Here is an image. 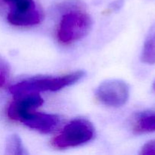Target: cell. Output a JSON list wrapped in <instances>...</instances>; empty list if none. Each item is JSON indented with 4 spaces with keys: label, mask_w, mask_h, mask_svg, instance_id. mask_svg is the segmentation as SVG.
<instances>
[{
    "label": "cell",
    "mask_w": 155,
    "mask_h": 155,
    "mask_svg": "<svg viewBox=\"0 0 155 155\" xmlns=\"http://www.w3.org/2000/svg\"><path fill=\"white\" fill-rule=\"evenodd\" d=\"M84 76V71H78L59 77H33L13 85L9 91L14 97L45 91L54 92L74 84L83 78Z\"/></svg>",
    "instance_id": "cell-1"
},
{
    "label": "cell",
    "mask_w": 155,
    "mask_h": 155,
    "mask_svg": "<svg viewBox=\"0 0 155 155\" xmlns=\"http://www.w3.org/2000/svg\"><path fill=\"white\" fill-rule=\"evenodd\" d=\"M92 24L90 15L80 8L69 11L61 20L57 32L58 39L64 45L80 40L89 34Z\"/></svg>",
    "instance_id": "cell-2"
},
{
    "label": "cell",
    "mask_w": 155,
    "mask_h": 155,
    "mask_svg": "<svg viewBox=\"0 0 155 155\" xmlns=\"http://www.w3.org/2000/svg\"><path fill=\"white\" fill-rule=\"evenodd\" d=\"M94 134L95 129L90 121L84 118H77L70 121L51 143L58 149L73 148L89 142Z\"/></svg>",
    "instance_id": "cell-3"
},
{
    "label": "cell",
    "mask_w": 155,
    "mask_h": 155,
    "mask_svg": "<svg viewBox=\"0 0 155 155\" xmlns=\"http://www.w3.org/2000/svg\"><path fill=\"white\" fill-rule=\"evenodd\" d=\"M97 98L104 105L119 107L127 102L130 97V87L121 80L104 81L97 88Z\"/></svg>",
    "instance_id": "cell-4"
},
{
    "label": "cell",
    "mask_w": 155,
    "mask_h": 155,
    "mask_svg": "<svg viewBox=\"0 0 155 155\" xmlns=\"http://www.w3.org/2000/svg\"><path fill=\"white\" fill-rule=\"evenodd\" d=\"M8 108V117L12 120L21 121L32 110L43 104V99L39 93H30L15 97Z\"/></svg>",
    "instance_id": "cell-5"
},
{
    "label": "cell",
    "mask_w": 155,
    "mask_h": 155,
    "mask_svg": "<svg viewBox=\"0 0 155 155\" xmlns=\"http://www.w3.org/2000/svg\"><path fill=\"white\" fill-rule=\"evenodd\" d=\"M27 127L42 133L52 132L60 123V117L51 114L30 112L21 120Z\"/></svg>",
    "instance_id": "cell-6"
},
{
    "label": "cell",
    "mask_w": 155,
    "mask_h": 155,
    "mask_svg": "<svg viewBox=\"0 0 155 155\" xmlns=\"http://www.w3.org/2000/svg\"><path fill=\"white\" fill-rule=\"evenodd\" d=\"M44 15L38 7L24 12L10 11L7 20L11 24L18 27H29L42 22Z\"/></svg>",
    "instance_id": "cell-7"
},
{
    "label": "cell",
    "mask_w": 155,
    "mask_h": 155,
    "mask_svg": "<svg viewBox=\"0 0 155 155\" xmlns=\"http://www.w3.org/2000/svg\"><path fill=\"white\" fill-rule=\"evenodd\" d=\"M133 131L137 134L155 133V111L141 114L135 120Z\"/></svg>",
    "instance_id": "cell-8"
},
{
    "label": "cell",
    "mask_w": 155,
    "mask_h": 155,
    "mask_svg": "<svg viewBox=\"0 0 155 155\" xmlns=\"http://www.w3.org/2000/svg\"><path fill=\"white\" fill-rule=\"evenodd\" d=\"M141 60L148 64H155V24L150 30L142 51Z\"/></svg>",
    "instance_id": "cell-9"
},
{
    "label": "cell",
    "mask_w": 155,
    "mask_h": 155,
    "mask_svg": "<svg viewBox=\"0 0 155 155\" xmlns=\"http://www.w3.org/2000/svg\"><path fill=\"white\" fill-rule=\"evenodd\" d=\"M5 154L10 155H27L28 152L24 148L22 140L17 134H12L6 139Z\"/></svg>",
    "instance_id": "cell-10"
},
{
    "label": "cell",
    "mask_w": 155,
    "mask_h": 155,
    "mask_svg": "<svg viewBox=\"0 0 155 155\" xmlns=\"http://www.w3.org/2000/svg\"><path fill=\"white\" fill-rule=\"evenodd\" d=\"M12 7V11L24 12L36 8V3L33 0H3Z\"/></svg>",
    "instance_id": "cell-11"
},
{
    "label": "cell",
    "mask_w": 155,
    "mask_h": 155,
    "mask_svg": "<svg viewBox=\"0 0 155 155\" xmlns=\"http://www.w3.org/2000/svg\"><path fill=\"white\" fill-rule=\"evenodd\" d=\"M10 74V66L3 58L0 57V88L7 81Z\"/></svg>",
    "instance_id": "cell-12"
},
{
    "label": "cell",
    "mask_w": 155,
    "mask_h": 155,
    "mask_svg": "<svg viewBox=\"0 0 155 155\" xmlns=\"http://www.w3.org/2000/svg\"><path fill=\"white\" fill-rule=\"evenodd\" d=\"M140 154L149 155L155 154V139L146 142L141 148Z\"/></svg>",
    "instance_id": "cell-13"
},
{
    "label": "cell",
    "mask_w": 155,
    "mask_h": 155,
    "mask_svg": "<svg viewBox=\"0 0 155 155\" xmlns=\"http://www.w3.org/2000/svg\"><path fill=\"white\" fill-rule=\"evenodd\" d=\"M153 89H154V90H155V81H154V84H153Z\"/></svg>",
    "instance_id": "cell-14"
}]
</instances>
